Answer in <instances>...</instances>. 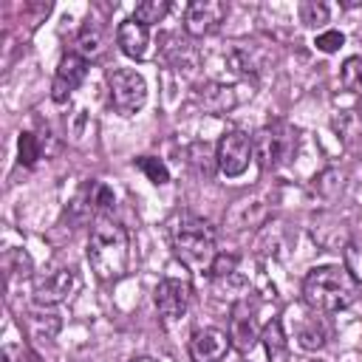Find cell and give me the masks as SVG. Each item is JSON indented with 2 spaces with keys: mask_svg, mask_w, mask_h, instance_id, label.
<instances>
[{
  "mask_svg": "<svg viewBox=\"0 0 362 362\" xmlns=\"http://www.w3.org/2000/svg\"><path fill=\"white\" fill-rule=\"evenodd\" d=\"M342 263H345V272L362 283V240H348L345 249H342Z\"/></svg>",
  "mask_w": 362,
  "mask_h": 362,
  "instance_id": "obj_18",
  "label": "cell"
},
{
  "mask_svg": "<svg viewBox=\"0 0 362 362\" xmlns=\"http://www.w3.org/2000/svg\"><path fill=\"white\" fill-rule=\"evenodd\" d=\"M342 42H345L342 31H334V28H328V31L317 34V40H314V45H317L320 51H325V54H334V51H339V48H342Z\"/></svg>",
  "mask_w": 362,
  "mask_h": 362,
  "instance_id": "obj_24",
  "label": "cell"
},
{
  "mask_svg": "<svg viewBox=\"0 0 362 362\" xmlns=\"http://www.w3.org/2000/svg\"><path fill=\"white\" fill-rule=\"evenodd\" d=\"M356 286L345 266H317L303 280V300L311 311L337 314L356 300Z\"/></svg>",
  "mask_w": 362,
  "mask_h": 362,
  "instance_id": "obj_2",
  "label": "cell"
},
{
  "mask_svg": "<svg viewBox=\"0 0 362 362\" xmlns=\"http://www.w3.org/2000/svg\"><path fill=\"white\" fill-rule=\"evenodd\" d=\"M88 76V59L79 54H65L59 59V68L54 74V85H51V99L54 102H65Z\"/></svg>",
  "mask_w": 362,
  "mask_h": 362,
  "instance_id": "obj_10",
  "label": "cell"
},
{
  "mask_svg": "<svg viewBox=\"0 0 362 362\" xmlns=\"http://www.w3.org/2000/svg\"><path fill=\"white\" fill-rule=\"evenodd\" d=\"M71 286H74V272H71V269H57V272L45 274V277L37 283L34 297H37V303H42V305H54V303L65 300V294L71 291Z\"/></svg>",
  "mask_w": 362,
  "mask_h": 362,
  "instance_id": "obj_13",
  "label": "cell"
},
{
  "mask_svg": "<svg viewBox=\"0 0 362 362\" xmlns=\"http://www.w3.org/2000/svg\"><path fill=\"white\" fill-rule=\"evenodd\" d=\"M257 337H260V334H257V305H255L249 297H243V300H238V303L232 305L229 339H232V345H235L240 354H246V351L255 348Z\"/></svg>",
  "mask_w": 362,
  "mask_h": 362,
  "instance_id": "obj_9",
  "label": "cell"
},
{
  "mask_svg": "<svg viewBox=\"0 0 362 362\" xmlns=\"http://www.w3.org/2000/svg\"><path fill=\"white\" fill-rule=\"evenodd\" d=\"M167 11H170V3L167 0H144V3L136 6L133 20L144 23V25H153V23H161L167 17Z\"/></svg>",
  "mask_w": 362,
  "mask_h": 362,
  "instance_id": "obj_16",
  "label": "cell"
},
{
  "mask_svg": "<svg viewBox=\"0 0 362 362\" xmlns=\"http://www.w3.org/2000/svg\"><path fill=\"white\" fill-rule=\"evenodd\" d=\"M116 42H119V48H122L124 57H130V59H144V57H147V48H150V25H144V23H139V20H133V17H127V20H122L119 28H116Z\"/></svg>",
  "mask_w": 362,
  "mask_h": 362,
  "instance_id": "obj_12",
  "label": "cell"
},
{
  "mask_svg": "<svg viewBox=\"0 0 362 362\" xmlns=\"http://www.w3.org/2000/svg\"><path fill=\"white\" fill-rule=\"evenodd\" d=\"M153 300H156V308L164 320H181L189 308V300H192V286L189 280H178V277H164L156 291H153Z\"/></svg>",
  "mask_w": 362,
  "mask_h": 362,
  "instance_id": "obj_8",
  "label": "cell"
},
{
  "mask_svg": "<svg viewBox=\"0 0 362 362\" xmlns=\"http://www.w3.org/2000/svg\"><path fill=\"white\" fill-rule=\"evenodd\" d=\"M300 20H303V25H308V28H317V25L328 23V8H325L322 3L305 0V3H300Z\"/></svg>",
  "mask_w": 362,
  "mask_h": 362,
  "instance_id": "obj_21",
  "label": "cell"
},
{
  "mask_svg": "<svg viewBox=\"0 0 362 362\" xmlns=\"http://www.w3.org/2000/svg\"><path fill=\"white\" fill-rule=\"evenodd\" d=\"M317 314V311H314ZM314 314H308V317H303L300 320V325H297V342L305 348V351H317V348H322L325 345V325L320 322V317H314Z\"/></svg>",
  "mask_w": 362,
  "mask_h": 362,
  "instance_id": "obj_15",
  "label": "cell"
},
{
  "mask_svg": "<svg viewBox=\"0 0 362 362\" xmlns=\"http://www.w3.org/2000/svg\"><path fill=\"white\" fill-rule=\"evenodd\" d=\"M130 362H158V359H153V356H136V359H130Z\"/></svg>",
  "mask_w": 362,
  "mask_h": 362,
  "instance_id": "obj_26",
  "label": "cell"
},
{
  "mask_svg": "<svg viewBox=\"0 0 362 362\" xmlns=\"http://www.w3.org/2000/svg\"><path fill=\"white\" fill-rule=\"evenodd\" d=\"M107 88H110V102L122 116L139 113L147 102V82L133 68H113L107 74Z\"/></svg>",
  "mask_w": 362,
  "mask_h": 362,
  "instance_id": "obj_5",
  "label": "cell"
},
{
  "mask_svg": "<svg viewBox=\"0 0 362 362\" xmlns=\"http://www.w3.org/2000/svg\"><path fill=\"white\" fill-rule=\"evenodd\" d=\"M255 141V158L263 170H277L280 164H286L297 147V130H291L283 122L266 124L257 130Z\"/></svg>",
  "mask_w": 362,
  "mask_h": 362,
  "instance_id": "obj_4",
  "label": "cell"
},
{
  "mask_svg": "<svg viewBox=\"0 0 362 362\" xmlns=\"http://www.w3.org/2000/svg\"><path fill=\"white\" fill-rule=\"evenodd\" d=\"M76 45H79V57H99L102 54V34H99V28L93 25V23H88L82 31H79V40H76Z\"/></svg>",
  "mask_w": 362,
  "mask_h": 362,
  "instance_id": "obj_17",
  "label": "cell"
},
{
  "mask_svg": "<svg viewBox=\"0 0 362 362\" xmlns=\"http://www.w3.org/2000/svg\"><path fill=\"white\" fill-rule=\"evenodd\" d=\"M255 158V141L243 130H229L221 136L215 150V164L226 178H238L246 173L249 161Z\"/></svg>",
  "mask_w": 362,
  "mask_h": 362,
  "instance_id": "obj_6",
  "label": "cell"
},
{
  "mask_svg": "<svg viewBox=\"0 0 362 362\" xmlns=\"http://www.w3.org/2000/svg\"><path fill=\"white\" fill-rule=\"evenodd\" d=\"M235 269H238V257H235V255H218V257L212 260V266H209V272H212L218 280L235 274Z\"/></svg>",
  "mask_w": 362,
  "mask_h": 362,
  "instance_id": "obj_25",
  "label": "cell"
},
{
  "mask_svg": "<svg viewBox=\"0 0 362 362\" xmlns=\"http://www.w3.org/2000/svg\"><path fill=\"white\" fill-rule=\"evenodd\" d=\"M37 158H40V141H37V136L34 133H23L20 136V161L25 167H31V164H37Z\"/></svg>",
  "mask_w": 362,
  "mask_h": 362,
  "instance_id": "obj_23",
  "label": "cell"
},
{
  "mask_svg": "<svg viewBox=\"0 0 362 362\" xmlns=\"http://www.w3.org/2000/svg\"><path fill=\"white\" fill-rule=\"evenodd\" d=\"M229 6L223 0H192L184 14V31L189 37H209L226 20Z\"/></svg>",
  "mask_w": 362,
  "mask_h": 362,
  "instance_id": "obj_7",
  "label": "cell"
},
{
  "mask_svg": "<svg viewBox=\"0 0 362 362\" xmlns=\"http://www.w3.org/2000/svg\"><path fill=\"white\" fill-rule=\"evenodd\" d=\"M173 249L175 255L189 263V266H212V260L218 257L215 249V232L206 221L201 218H181L173 229Z\"/></svg>",
  "mask_w": 362,
  "mask_h": 362,
  "instance_id": "obj_3",
  "label": "cell"
},
{
  "mask_svg": "<svg viewBox=\"0 0 362 362\" xmlns=\"http://www.w3.org/2000/svg\"><path fill=\"white\" fill-rule=\"evenodd\" d=\"M260 339L266 345V354L272 362H283L286 354H288V339H286V331H283V322L280 320H272L266 322V328L260 331Z\"/></svg>",
  "mask_w": 362,
  "mask_h": 362,
  "instance_id": "obj_14",
  "label": "cell"
},
{
  "mask_svg": "<svg viewBox=\"0 0 362 362\" xmlns=\"http://www.w3.org/2000/svg\"><path fill=\"white\" fill-rule=\"evenodd\" d=\"M88 204H90V209H93V212H105V209H110V206H113V189H110L107 184L96 181V184L90 187Z\"/></svg>",
  "mask_w": 362,
  "mask_h": 362,
  "instance_id": "obj_22",
  "label": "cell"
},
{
  "mask_svg": "<svg viewBox=\"0 0 362 362\" xmlns=\"http://www.w3.org/2000/svg\"><path fill=\"white\" fill-rule=\"evenodd\" d=\"M88 263L102 280H119L130 266V235L110 218H96L88 235Z\"/></svg>",
  "mask_w": 362,
  "mask_h": 362,
  "instance_id": "obj_1",
  "label": "cell"
},
{
  "mask_svg": "<svg viewBox=\"0 0 362 362\" xmlns=\"http://www.w3.org/2000/svg\"><path fill=\"white\" fill-rule=\"evenodd\" d=\"M136 167H139L153 184H167V181H170V170L164 167V161H158V158H153V156H141V158L136 161Z\"/></svg>",
  "mask_w": 362,
  "mask_h": 362,
  "instance_id": "obj_20",
  "label": "cell"
},
{
  "mask_svg": "<svg viewBox=\"0 0 362 362\" xmlns=\"http://www.w3.org/2000/svg\"><path fill=\"white\" fill-rule=\"evenodd\" d=\"M232 339L229 334L218 331V328H198L189 339V356L192 362H221L229 351Z\"/></svg>",
  "mask_w": 362,
  "mask_h": 362,
  "instance_id": "obj_11",
  "label": "cell"
},
{
  "mask_svg": "<svg viewBox=\"0 0 362 362\" xmlns=\"http://www.w3.org/2000/svg\"><path fill=\"white\" fill-rule=\"evenodd\" d=\"M342 85L345 90L362 96V57H351L342 65Z\"/></svg>",
  "mask_w": 362,
  "mask_h": 362,
  "instance_id": "obj_19",
  "label": "cell"
}]
</instances>
